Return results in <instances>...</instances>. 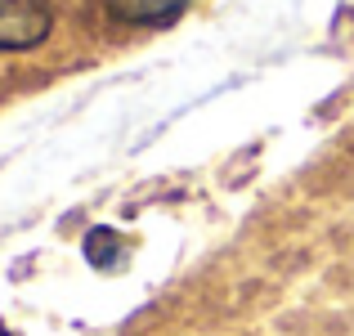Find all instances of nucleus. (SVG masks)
I'll use <instances>...</instances> for the list:
<instances>
[{
    "label": "nucleus",
    "instance_id": "nucleus-4",
    "mask_svg": "<svg viewBox=\"0 0 354 336\" xmlns=\"http://www.w3.org/2000/svg\"><path fill=\"white\" fill-rule=\"evenodd\" d=\"M0 336H14V332H9V328H5V319H0Z\"/></svg>",
    "mask_w": 354,
    "mask_h": 336
},
{
    "label": "nucleus",
    "instance_id": "nucleus-1",
    "mask_svg": "<svg viewBox=\"0 0 354 336\" xmlns=\"http://www.w3.org/2000/svg\"><path fill=\"white\" fill-rule=\"evenodd\" d=\"M50 5L45 0H0V54L32 50L50 36Z\"/></svg>",
    "mask_w": 354,
    "mask_h": 336
},
{
    "label": "nucleus",
    "instance_id": "nucleus-2",
    "mask_svg": "<svg viewBox=\"0 0 354 336\" xmlns=\"http://www.w3.org/2000/svg\"><path fill=\"white\" fill-rule=\"evenodd\" d=\"M193 0H104L108 18L126 27H166L189 9Z\"/></svg>",
    "mask_w": 354,
    "mask_h": 336
},
{
    "label": "nucleus",
    "instance_id": "nucleus-3",
    "mask_svg": "<svg viewBox=\"0 0 354 336\" xmlns=\"http://www.w3.org/2000/svg\"><path fill=\"white\" fill-rule=\"evenodd\" d=\"M86 256L95 260L99 269L113 265V256H117V233H113V229H90V238H86Z\"/></svg>",
    "mask_w": 354,
    "mask_h": 336
}]
</instances>
